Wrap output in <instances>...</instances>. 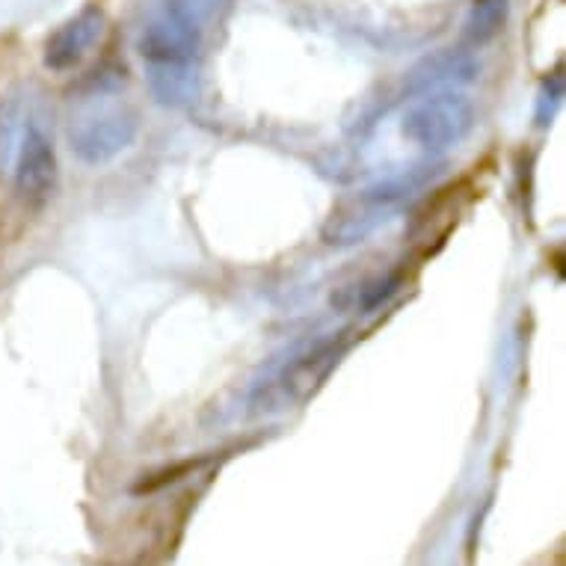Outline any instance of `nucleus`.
<instances>
[{"mask_svg": "<svg viewBox=\"0 0 566 566\" xmlns=\"http://www.w3.org/2000/svg\"><path fill=\"white\" fill-rule=\"evenodd\" d=\"M446 160H424V164L403 169L398 176L380 178L356 193L344 196L326 217L321 238L326 247H335V250L363 243L380 226L389 223L398 211H403L409 202H416L418 196L437 185L439 178L446 176Z\"/></svg>", "mask_w": 566, "mask_h": 566, "instance_id": "nucleus-1", "label": "nucleus"}, {"mask_svg": "<svg viewBox=\"0 0 566 566\" xmlns=\"http://www.w3.org/2000/svg\"><path fill=\"white\" fill-rule=\"evenodd\" d=\"M344 335L347 333L324 338L315 347L297 353L268 382H261L250 400L252 412L255 416H261V412L264 416L268 412H289V409L303 407L308 398H315L321 386L329 380V374L338 368L344 353L350 350V338H344Z\"/></svg>", "mask_w": 566, "mask_h": 566, "instance_id": "nucleus-2", "label": "nucleus"}, {"mask_svg": "<svg viewBox=\"0 0 566 566\" xmlns=\"http://www.w3.org/2000/svg\"><path fill=\"white\" fill-rule=\"evenodd\" d=\"M139 134V116L128 102H111V95L98 93L84 111L72 116L69 143L77 160L90 167L107 164L128 149Z\"/></svg>", "mask_w": 566, "mask_h": 566, "instance_id": "nucleus-3", "label": "nucleus"}, {"mask_svg": "<svg viewBox=\"0 0 566 566\" xmlns=\"http://www.w3.org/2000/svg\"><path fill=\"white\" fill-rule=\"evenodd\" d=\"M474 128V104L460 90H433L416 95L400 122L403 137L424 151L460 146Z\"/></svg>", "mask_w": 566, "mask_h": 566, "instance_id": "nucleus-4", "label": "nucleus"}, {"mask_svg": "<svg viewBox=\"0 0 566 566\" xmlns=\"http://www.w3.org/2000/svg\"><path fill=\"white\" fill-rule=\"evenodd\" d=\"M146 65H187L199 54V30L185 12L167 10L143 28L137 42Z\"/></svg>", "mask_w": 566, "mask_h": 566, "instance_id": "nucleus-5", "label": "nucleus"}, {"mask_svg": "<svg viewBox=\"0 0 566 566\" xmlns=\"http://www.w3.org/2000/svg\"><path fill=\"white\" fill-rule=\"evenodd\" d=\"M56 181H60V167H56L54 143L39 125H30L15 160V187L21 199L30 205H45L54 196Z\"/></svg>", "mask_w": 566, "mask_h": 566, "instance_id": "nucleus-6", "label": "nucleus"}, {"mask_svg": "<svg viewBox=\"0 0 566 566\" xmlns=\"http://www.w3.org/2000/svg\"><path fill=\"white\" fill-rule=\"evenodd\" d=\"M481 72V65L465 48H442L433 54L421 56L403 77V93L421 95L433 90H460L472 84Z\"/></svg>", "mask_w": 566, "mask_h": 566, "instance_id": "nucleus-7", "label": "nucleus"}, {"mask_svg": "<svg viewBox=\"0 0 566 566\" xmlns=\"http://www.w3.org/2000/svg\"><path fill=\"white\" fill-rule=\"evenodd\" d=\"M104 12L98 7H84L72 19H65L45 42V65L51 72H69L84 60L98 39L104 36Z\"/></svg>", "mask_w": 566, "mask_h": 566, "instance_id": "nucleus-8", "label": "nucleus"}, {"mask_svg": "<svg viewBox=\"0 0 566 566\" xmlns=\"http://www.w3.org/2000/svg\"><path fill=\"white\" fill-rule=\"evenodd\" d=\"M403 285V273H380V276H368L363 282L344 285L338 294H333V306L350 315H371L380 306H386Z\"/></svg>", "mask_w": 566, "mask_h": 566, "instance_id": "nucleus-9", "label": "nucleus"}, {"mask_svg": "<svg viewBox=\"0 0 566 566\" xmlns=\"http://www.w3.org/2000/svg\"><path fill=\"white\" fill-rule=\"evenodd\" d=\"M507 15H511V0H474L465 15L463 42L469 48L490 45L507 24Z\"/></svg>", "mask_w": 566, "mask_h": 566, "instance_id": "nucleus-10", "label": "nucleus"}, {"mask_svg": "<svg viewBox=\"0 0 566 566\" xmlns=\"http://www.w3.org/2000/svg\"><path fill=\"white\" fill-rule=\"evenodd\" d=\"M149 90L155 102L181 107L196 95L193 63L187 65H149Z\"/></svg>", "mask_w": 566, "mask_h": 566, "instance_id": "nucleus-11", "label": "nucleus"}, {"mask_svg": "<svg viewBox=\"0 0 566 566\" xmlns=\"http://www.w3.org/2000/svg\"><path fill=\"white\" fill-rule=\"evenodd\" d=\"M560 102H564V69H555L539 84L537 111H534V119H537L539 128H548L555 122V113L560 107Z\"/></svg>", "mask_w": 566, "mask_h": 566, "instance_id": "nucleus-12", "label": "nucleus"}]
</instances>
